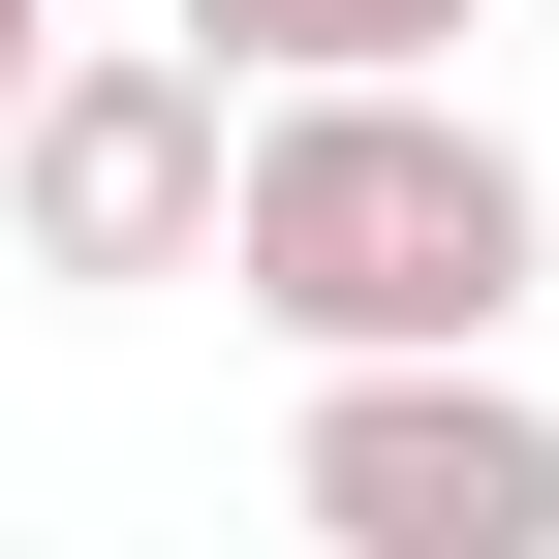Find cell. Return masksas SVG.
Wrapping results in <instances>:
<instances>
[{"label": "cell", "mask_w": 559, "mask_h": 559, "mask_svg": "<svg viewBox=\"0 0 559 559\" xmlns=\"http://www.w3.org/2000/svg\"><path fill=\"white\" fill-rule=\"evenodd\" d=\"M559 280V187L466 62H373V94H249V187H218V311H280L311 373H436V342H528Z\"/></svg>", "instance_id": "obj_1"}, {"label": "cell", "mask_w": 559, "mask_h": 559, "mask_svg": "<svg viewBox=\"0 0 559 559\" xmlns=\"http://www.w3.org/2000/svg\"><path fill=\"white\" fill-rule=\"evenodd\" d=\"M218 187H249V62L218 32H62L32 124H0V249L32 280H218Z\"/></svg>", "instance_id": "obj_2"}, {"label": "cell", "mask_w": 559, "mask_h": 559, "mask_svg": "<svg viewBox=\"0 0 559 559\" xmlns=\"http://www.w3.org/2000/svg\"><path fill=\"white\" fill-rule=\"evenodd\" d=\"M280 528H311V559H559V404L498 373V342H436V373H311Z\"/></svg>", "instance_id": "obj_3"}, {"label": "cell", "mask_w": 559, "mask_h": 559, "mask_svg": "<svg viewBox=\"0 0 559 559\" xmlns=\"http://www.w3.org/2000/svg\"><path fill=\"white\" fill-rule=\"evenodd\" d=\"M187 32H218L249 94H373V62H466L498 0H187Z\"/></svg>", "instance_id": "obj_4"}, {"label": "cell", "mask_w": 559, "mask_h": 559, "mask_svg": "<svg viewBox=\"0 0 559 559\" xmlns=\"http://www.w3.org/2000/svg\"><path fill=\"white\" fill-rule=\"evenodd\" d=\"M32 62H62V0H0V124H32Z\"/></svg>", "instance_id": "obj_5"}]
</instances>
